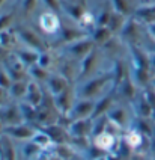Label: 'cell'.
Here are the masks:
<instances>
[{
	"label": "cell",
	"mask_w": 155,
	"mask_h": 160,
	"mask_svg": "<svg viewBox=\"0 0 155 160\" xmlns=\"http://www.w3.org/2000/svg\"><path fill=\"white\" fill-rule=\"evenodd\" d=\"M3 132L6 134H9L12 138H17V139H27V141H32V138L35 136L38 130L33 128L32 125L27 124H18V125H12V127H6L3 128Z\"/></svg>",
	"instance_id": "1"
},
{
	"label": "cell",
	"mask_w": 155,
	"mask_h": 160,
	"mask_svg": "<svg viewBox=\"0 0 155 160\" xmlns=\"http://www.w3.org/2000/svg\"><path fill=\"white\" fill-rule=\"evenodd\" d=\"M93 145L95 148L102 150V151H110L115 145V134L107 133V132H101L100 134H95L93 138Z\"/></svg>",
	"instance_id": "2"
},
{
	"label": "cell",
	"mask_w": 155,
	"mask_h": 160,
	"mask_svg": "<svg viewBox=\"0 0 155 160\" xmlns=\"http://www.w3.org/2000/svg\"><path fill=\"white\" fill-rule=\"evenodd\" d=\"M32 142L35 143L41 151H47V150H51V148L56 147V143L53 142L51 136L47 132H41V130H38L35 133V136L32 138Z\"/></svg>",
	"instance_id": "3"
},
{
	"label": "cell",
	"mask_w": 155,
	"mask_h": 160,
	"mask_svg": "<svg viewBox=\"0 0 155 160\" xmlns=\"http://www.w3.org/2000/svg\"><path fill=\"white\" fill-rule=\"evenodd\" d=\"M39 24H41L44 32L53 33L59 27V20H57V17H56L53 12H44L41 15V18H39Z\"/></svg>",
	"instance_id": "4"
},
{
	"label": "cell",
	"mask_w": 155,
	"mask_h": 160,
	"mask_svg": "<svg viewBox=\"0 0 155 160\" xmlns=\"http://www.w3.org/2000/svg\"><path fill=\"white\" fill-rule=\"evenodd\" d=\"M93 110H95V104L91 103V101H87V100H84V101H80L77 106H74L73 116L75 118V121L77 119H86Z\"/></svg>",
	"instance_id": "5"
},
{
	"label": "cell",
	"mask_w": 155,
	"mask_h": 160,
	"mask_svg": "<svg viewBox=\"0 0 155 160\" xmlns=\"http://www.w3.org/2000/svg\"><path fill=\"white\" fill-rule=\"evenodd\" d=\"M26 97H27V101L30 106H33V107L39 106V103H41V91H39V88H38L35 83H30L27 86Z\"/></svg>",
	"instance_id": "6"
},
{
	"label": "cell",
	"mask_w": 155,
	"mask_h": 160,
	"mask_svg": "<svg viewBox=\"0 0 155 160\" xmlns=\"http://www.w3.org/2000/svg\"><path fill=\"white\" fill-rule=\"evenodd\" d=\"M142 141H143V136L139 130H129L125 136V142L129 148H139L142 145Z\"/></svg>",
	"instance_id": "7"
},
{
	"label": "cell",
	"mask_w": 155,
	"mask_h": 160,
	"mask_svg": "<svg viewBox=\"0 0 155 160\" xmlns=\"http://www.w3.org/2000/svg\"><path fill=\"white\" fill-rule=\"evenodd\" d=\"M65 80L62 79V77H57V76H54V77H51L50 79V89L54 92L56 95H59V94H62L65 91Z\"/></svg>",
	"instance_id": "8"
},
{
	"label": "cell",
	"mask_w": 155,
	"mask_h": 160,
	"mask_svg": "<svg viewBox=\"0 0 155 160\" xmlns=\"http://www.w3.org/2000/svg\"><path fill=\"white\" fill-rule=\"evenodd\" d=\"M3 147H5V148H3V157H5V160H15V148H14V145H12L11 141L8 139V136L5 138Z\"/></svg>",
	"instance_id": "9"
}]
</instances>
